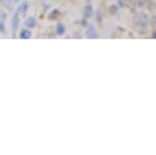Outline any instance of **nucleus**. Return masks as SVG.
Instances as JSON below:
<instances>
[{"label":"nucleus","instance_id":"nucleus-2","mask_svg":"<svg viewBox=\"0 0 156 155\" xmlns=\"http://www.w3.org/2000/svg\"><path fill=\"white\" fill-rule=\"evenodd\" d=\"M87 37L88 38H98V32H96L94 26H89L88 32H87Z\"/></svg>","mask_w":156,"mask_h":155},{"label":"nucleus","instance_id":"nucleus-3","mask_svg":"<svg viewBox=\"0 0 156 155\" xmlns=\"http://www.w3.org/2000/svg\"><path fill=\"white\" fill-rule=\"evenodd\" d=\"M32 37V32L29 30H22L20 32V38L21 39H29Z\"/></svg>","mask_w":156,"mask_h":155},{"label":"nucleus","instance_id":"nucleus-8","mask_svg":"<svg viewBox=\"0 0 156 155\" xmlns=\"http://www.w3.org/2000/svg\"><path fill=\"white\" fill-rule=\"evenodd\" d=\"M4 20H5V14L0 12V22H4Z\"/></svg>","mask_w":156,"mask_h":155},{"label":"nucleus","instance_id":"nucleus-1","mask_svg":"<svg viewBox=\"0 0 156 155\" xmlns=\"http://www.w3.org/2000/svg\"><path fill=\"white\" fill-rule=\"evenodd\" d=\"M18 25H20V10L17 9V11L15 12L14 18H12V33H14V35L18 31Z\"/></svg>","mask_w":156,"mask_h":155},{"label":"nucleus","instance_id":"nucleus-7","mask_svg":"<svg viewBox=\"0 0 156 155\" xmlns=\"http://www.w3.org/2000/svg\"><path fill=\"white\" fill-rule=\"evenodd\" d=\"M5 25H4V22H0V32L1 33H5Z\"/></svg>","mask_w":156,"mask_h":155},{"label":"nucleus","instance_id":"nucleus-4","mask_svg":"<svg viewBox=\"0 0 156 155\" xmlns=\"http://www.w3.org/2000/svg\"><path fill=\"white\" fill-rule=\"evenodd\" d=\"M92 15H93V7H92V5H87L85 9H84L83 16H84L85 18H88V17H90Z\"/></svg>","mask_w":156,"mask_h":155},{"label":"nucleus","instance_id":"nucleus-5","mask_svg":"<svg viewBox=\"0 0 156 155\" xmlns=\"http://www.w3.org/2000/svg\"><path fill=\"white\" fill-rule=\"evenodd\" d=\"M26 26H27V27H29V28H34V27L37 26L35 18H34V17H31V18H28V20L26 21Z\"/></svg>","mask_w":156,"mask_h":155},{"label":"nucleus","instance_id":"nucleus-9","mask_svg":"<svg viewBox=\"0 0 156 155\" xmlns=\"http://www.w3.org/2000/svg\"><path fill=\"white\" fill-rule=\"evenodd\" d=\"M57 15H59V12H57V10H55V11H54V14H53L50 17H51V18H54V17H55V16H57Z\"/></svg>","mask_w":156,"mask_h":155},{"label":"nucleus","instance_id":"nucleus-6","mask_svg":"<svg viewBox=\"0 0 156 155\" xmlns=\"http://www.w3.org/2000/svg\"><path fill=\"white\" fill-rule=\"evenodd\" d=\"M56 33L59 35H62L63 33H65V26H63L62 23H57L56 25Z\"/></svg>","mask_w":156,"mask_h":155}]
</instances>
